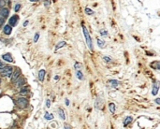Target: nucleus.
Returning a JSON list of instances; mask_svg holds the SVG:
<instances>
[{"mask_svg": "<svg viewBox=\"0 0 160 129\" xmlns=\"http://www.w3.org/2000/svg\"><path fill=\"white\" fill-rule=\"evenodd\" d=\"M83 35H84V37H85V42H86L87 46L90 49V51H93L94 50V46H93V43H92V39H91V37L89 35V32L87 30V28L83 25Z\"/></svg>", "mask_w": 160, "mask_h": 129, "instance_id": "1", "label": "nucleus"}, {"mask_svg": "<svg viewBox=\"0 0 160 129\" xmlns=\"http://www.w3.org/2000/svg\"><path fill=\"white\" fill-rule=\"evenodd\" d=\"M1 75L3 76V77H9V78H11L12 76V73H13V68L12 67H5V68L1 70Z\"/></svg>", "mask_w": 160, "mask_h": 129, "instance_id": "2", "label": "nucleus"}, {"mask_svg": "<svg viewBox=\"0 0 160 129\" xmlns=\"http://www.w3.org/2000/svg\"><path fill=\"white\" fill-rule=\"evenodd\" d=\"M103 106H104V98L102 95H99V96H97V98L95 99V108L96 110H101V109H103Z\"/></svg>", "mask_w": 160, "mask_h": 129, "instance_id": "3", "label": "nucleus"}, {"mask_svg": "<svg viewBox=\"0 0 160 129\" xmlns=\"http://www.w3.org/2000/svg\"><path fill=\"white\" fill-rule=\"evenodd\" d=\"M16 104L20 109H25V108L28 106V100L26 98H24V97H21V98H18V100L16 101Z\"/></svg>", "mask_w": 160, "mask_h": 129, "instance_id": "4", "label": "nucleus"}, {"mask_svg": "<svg viewBox=\"0 0 160 129\" xmlns=\"http://www.w3.org/2000/svg\"><path fill=\"white\" fill-rule=\"evenodd\" d=\"M19 21V16L18 15H13L10 17V19L9 20V25L11 27V26H15L17 25V23Z\"/></svg>", "mask_w": 160, "mask_h": 129, "instance_id": "5", "label": "nucleus"}, {"mask_svg": "<svg viewBox=\"0 0 160 129\" xmlns=\"http://www.w3.org/2000/svg\"><path fill=\"white\" fill-rule=\"evenodd\" d=\"M12 74L13 75L11 76V81H12V82H15L16 80H18V78L20 77V75H21V71H20V69L17 68Z\"/></svg>", "mask_w": 160, "mask_h": 129, "instance_id": "6", "label": "nucleus"}, {"mask_svg": "<svg viewBox=\"0 0 160 129\" xmlns=\"http://www.w3.org/2000/svg\"><path fill=\"white\" fill-rule=\"evenodd\" d=\"M158 90H159V82L156 81L153 84V89H152V95H156L157 93H158Z\"/></svg>", "mask_w": 160, "mask_h": 129, "instance_id": "7", "label": "nucleus"}, {"mask_svg": "<svg viewBox=\"0 0 160 129\" xmlns=\"http://www.w3.org/2000/svg\"><path fill=\"white\" fill-rule=\"evenodd\" d=\"M25 83V79L24 77H19L18 80L15 81V85L16 87H21L22 85H24Z\"/></svg>", "mask_w": 160, "mask_h": 129, "instance_id": "8", "label": "nucleus"}, {"mask_svg": "<svg viewBox=\"0 0 160 129\" xmlns=\"http://www.w3.org/2000/svg\"><path fill=\"white\" fill-rule=\"evenodd\" d=\"M0 13L2 14V16H3L4 18L7 19L9 14V9H7V8H2V9H0Z\"/></svg>", "mask_w": 160, "mask_h": 129, "instance_id": "9", "label": "nucleus"}, {"mask_svg": "<svg viewBox=\"0 0 160 129\" xmlns=\"http://www.w3.org/2000/svg\"><path fill=\"white\" fill-rule=\"evenodd\" d=\"M3 32L4 34L7 35V36H9V35L11 34V32H12V28L10 27L9 25H7L4 26V29H3Z\"/></svg>", "mask_w": 160, "mask_h": 129, "instance_id": "10", "label": "nucleus"}, {"mask_svg": "<svg viewBox=\"0 0 160 129\" xmlns=\"http://www.w3.org/2000/svg\"><path fill=\"white\" fill-rule=\"evenodd\" d=\"M2 59L7 62H12L13 61V59H12V57H11V54H10V53H5V54H3V55H2Z\"/></svg>", "mask_w": 160, "mask_h": 129, "instance_id": "11", "label": "nucleus"}, {"mask_svg": "<svg viewBox=\"0 0 160 129\" xmlns=\"http://www.w3.org/2000/svg\"><path fill=\"white\" fill-rule=\"evenodd\" d=\"M45 74H46V71L44 70V69L39 70V72H38V80H39V81H43L44 80Z\"/></svg>", "mask_w": 160, "mask_h": 129, "instance_id": "12", "label": "nucleus"}, {"mask_svg": "<svg viewBox=\"0 0 160 129\" xmlns=\"http://www.w3.org/2000/svg\"><path fill=\"white\" fill-rule=\"evenodd\" d=\"M151 68H153L154 69L159 70L160 69V62L159 61H154L153 63H151Z\"/></svg>", "mask_w": 160, "mask_h": 129, "instance_id": "13", "label": "nucleus"}, {"mask_svg": "<svg viewBox=\"0 0 160 129\" xmlns=\"http://www.w3.org/2000/svg\"><path fill=\"white\" fill-rule=\"evenodd\" d=\"M132 121H133V118L131 116L126 117V119L124 120V126H127L128 124H130Z\"/></svg>", "mask_w": 160, "mask_h": 129, "instance_id": "14", "label": "nucleus"}, {"mask_svg": "<svg viewBox=\"0 0 160 129\" xmlns=\"http://www.w3.org/2000/svg\"><path fill=\"white\" fill-rule=\"evenodd\" d=\"M109 109H110V111L111 113H115V111H116V106L114 103H110L109 104Z\"/></svg>", "mask_w": 160, "mask_h": 129, "instance_id": "15", "label": "nucleus"}, {"mask_svg": "<svg viewBox=\"0 0 160 129\" xmlns=\"http://www.w3.org/2000/svg\"><path fill=\"white\" fill-rule=\"evenodd\" d=\"M58 114L60 118H61L62 120H66V114L64 112V111L62 110V109H58Z\"/></svg>", "mask_w": 160, "mask_h": 129, "instance_id": "16", "label": "nucleus"}, {"mask_svg": "<svg viewBox=\"0 0 160 129\" xmlns=\"http://www.w3.org/2000/svg\"><path fill=\"white\" fill-rule=\"evenodd\" d=\"M109 84H111V87L115 88V87H117V85L119 84V81L116 80H111L110 81H109Z\"/></svg>", "mask_w": 160, "mask_h": 129, "instance_id": "17", "label": "nucleus"}, {"mask_svg": "<svg viewBox=\"0 0 160 129\" xmlns=\"http://www.w3.org/2000/svg\"><path fill=\"white\" fill-rule=\"evenodd\" d=\"M97 45H98L100 48H104L105 45H106V42H105L103 39H100V38H97Z\"/></svg>", "mask_w": 160, "mask_h": 129, "instance_id": "18", "label": "nucleus"}, {"mask_svg": "<svg viewBox=\"0 0 160 129\" xmlns=\"http://www.w3.org/2000/svg\"><path fill=\"white\" fill-rule=\"evenodd\" d=\"M44 118L46 119V120H52L53 119V115L51 113H49V112H45V115H44Z\"/></svg>", "mask_w": 160, "mask_h": 129, "instance_id": "19", "label": "nucleus"}, {"mask_svg": "<svg viewBox=\"0 0 160 129\" xmlns=\"http://www.w3.org/2000/svg\"><path fill=\"white\" fill-rule=\"evenodd\" d=\"M66 45V42L65 41H60V42H58V44L55 46V51H57V50H59L60 48H62V47H64Z\"/></svg>", "mask_w": 160, "mask_h": 129, "instance_id": "20", "label": "nucleus"}, {"mask_svg": "<svg viewBox=\"0 0 160 129\" xmlns=\"http://www.w3.org/2000/svg\"><path fill=\"white\" fill-rule=\"evenodd\" d=\"M76 75H77V77H78V79H79V80H83V72H82L81 70H77V72H76Z\"/></svg>", "mask_w": 160, "mask_h": 129, "instance_id": "21", "label": "nucleus"}, {"mask_svg": "<svg viewBox=\"0 0 160 129\" xmlns=\"http://www.w3.org/2000/svg\"><path fill=\"white\" fill-rule=\"evenodd\" d=\"M29 93V90H28V88H24V89L20 92V95H26Z\"/></svg>", "mask_w": 160, "mask_h": 129, "instance_id": "22", "label": "nucleus"}, {"mask_svg": "<svg viewBox=\"0 0 160 129\" xmlns=\"http://www.w3.org/2000/svg\"><path fill=\"white\" fill-rule=\"evenodd\" d=\"M84 11H85V13H86L87 15H93L94 14V11L91 9H89V8H85Z\"/></svg>", "mask_w": 160, "mask_h": 129, "instance_id": "23", "label": "nucleus"}, {"mask_svg": "<svg viewBox=\"0 0 160 129\" xmlns=\"http://www.w3.org/2000/svg\"><path fill=\"white\" fill-rule=\"evenodd\" d=\"M99 32H100V35H101L102 37H106V36H108V31L106 30V29H101Z\"/></svg>", "mask_w": 160, "mask_h": 129, "instance_id": "24", "label": "nucleus"}, {"mask_svg": "<svg viewBox=\"0 0 160 129\" xmlns=\"http://www.w3.org/2000/svg\"><path fill=\"white\" fill-rule=\"evenodd\" d=\"M38 38H39V34L38 33H36L35 34V37H34V42H37V40H38Z\"/></svg>", "mask_w": 160, "mask_h": 129, "instance_id": "25", "label": "nucleus"}, {"mask_svg": "<svg viewBox=\"0 0 160 129\" xmlns=\"http://www.w3.org/2000/svg\"><path fill=\"white\" fill-rule=\"evenodd\" d=\"M20 9H21V4H17V5L15 6V8H14L15 12H18L19 10H20Z\"/></svg>", "mask_w": 160, "mask_h": 129, "instance_id": "26", "label": "nucleus"}, {"mask_svg": "<svg viewBox=\"0 0 160 129\" xmlns=\"http://www.w3.org/2000/svg\"><path fill=\"white\" fill-rule=\"evenodd\" d=\"M74 68H75V69H80L81 68H82V66H81V64H79V63H76L75 64V66H74Z\"/></svg>", "mask_w": 160, "mask_h": 129, "instance_id": "27", "label": "nucleus"}, {"mask_svg": "<svg viewBox=\"0 0 160 129\" xmlns=\"http://www.w3.org/2000/svg\"><path fill=\"white\" fill-rule=\"evenodd\" d=\"M104 60L106 62H111V59L110 58V56H104Z\"/></svg>", "mask_w": 160, "mask_h": 129, "instance_id": "28", "label": "nucleus"}, {"mask_svg": "<svg viewBox=\"0 0 160 129\" xmlns=\"http://www.w3.org/2000/svg\"><path fill=\"white\" fill-rule=\"evenodd\" d=\"M46 107L47 108L51 107V101H50L49 99H47V100H46Z\"/></svg>", "mask_w": 160, "mask_h": 129, "instance_id": "29", "label": "nucleus"}, {"mask_svg": "<svg viewBox=\"0 0 160 129\" xmlns=\"http://www.w3.org/2000/svg\"><path fill=\"white\" fill-rule=\"evenodd\" d=\"M4 68H5V64H4V63H2V62H0V71L2 70Z\"/></svg>", "mask_w": 160, "mask_h": 129, "instance_id": "30", "label": "nucleus"}, {"mask_svg": "<svg viewBox=\"0 0 160 129\" xmlns=\"http://www.w3.org/2000/svg\"><path fill=\"white\" fill-rule=\"evenodd\" d=\"M5 4H6V2H5V1H1V0H0V8H4Z\"/></svg>", "mask_w": 160, "mask_h": 129, "instance_id": "31", "label": "nucleus"}, {"mask_svg": "<svg viewBox=\"0 0 160 129\" xmlns=\"http://www.w3.org/2000/svg\"><path fill=\"white\" fill-rule=\"evenodd\" d=\"M65 129H71L70 125L68 123H65Z\"/></svg>", "mask_w": 160, "mask_h": 129, "instance_id": "32", "label": "nucleus"}, {"mask_svg": "<svg viewBox=\"0 0 160 129\" xmlns=\"http://www.w3.org/2000/svg\"><path fill=\"white\" fill-rule=\"evenodd\" d=\"M155 102H156L157 105H159L160 104V98H156V99H155Z\"/></svg>", "mask_w": 160, "mask_h": 129, "instance_id": "33", "label": "nucleus"}, {"mask_svg": "<svg viewBox=\"0 0 160 129\" xmlns=\"http://www.w3.org/2000/svg\"><path fill=\"white\" fill-rule=\"evenodd\" d=\"M66 105H67V106L69 105V100H68V98H66Z\"/></svg>", "mask_w": 160, "mask_h": 129, "instance_id": "34", "label": "nucleus"}, {"mask_svg": "<svg viewBox=\"0 0 160 129\" xmlns=\"http://www.w3.org/2000/svg\"><path fill=\"white\" fill-rule=\"evenodd\" d=\"M44 4H45L46 6H48L49 4H51V1H48V2H47V1H45V2H44Z\"/></svg>", "mask_w": 160, "mask_h": 129, "instance_id": "35", "label": "nucleus"}, {"mask_svg": "<svg viewBox=\"0 0 160 129\" xmlns=\"http://www.w3.org/2000/svg\"><path fill=\"white\" fill-rule=\"evenodd\" d=\"M27 25H28V21L25 22V23H24V27H25V26H26Z\"/></svg>", "mask_w": 160, "mask_h": 129, "instance_id": "36", "label": "nucleus"}, {"mask_svg": "<svg viewBox=\"0 0 160 129\" xmlns=\"http://www.w3.org/2000/svg\"><path fill=\"white\" fill-rule=\"evenodd\" d=\"M59 76H55V77H54V80H59Z\"/></svg>", "mask_w": 160, "mask_h": 129, "instance_id": "37", "label": "nucleus"}, {"mask_svg": "<svg viewBox=\"0 0 160 129\" xmlns=\"http://www.w3.org/2000/svg\"><path fill=\"white\" fill-rule=\"evenodd\" d=\"M0 83H1V79H0Z\"/></svg>", "mask_w": 160, "mask_h": 129, "instance_id": "38", "label": "nucleus"}, {"mask_svg": "<svg viewBox=\"0 0 160 129\" xmlns=\"http://www.w3.org/2000/svg\"><path fill=\"white\" fill-rule=\"evenodd\" d=\"M47 129H51V128H47Z\"/></svg>", "mask_w": 160, "mask_h": 129, "instance_id": "39", "label": "nucleus"}]
</instances>
